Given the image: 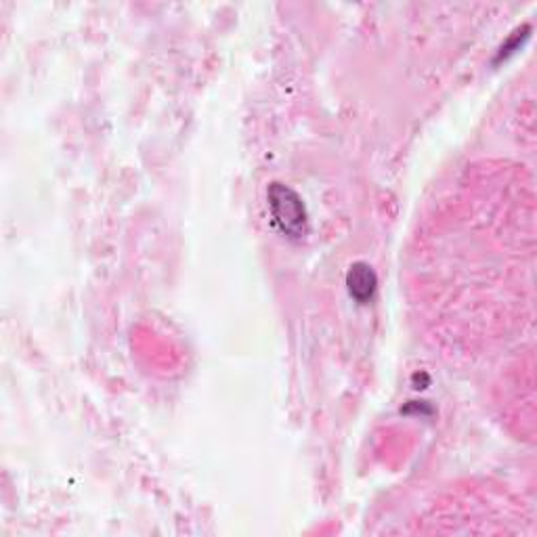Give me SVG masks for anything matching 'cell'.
I'll use <instances>...</instances> for the list:
<instances>
[{
  "instance_id": "6da1fadb",
  "label": "cell",
  "mask_w": 537,
  "mask_h": 537,
  "mask_svg": "<svg viewBox=\"0 0 537 537\" xmlns=\"http://www.w3.org/2000/svg\"><path fill=\"white\" fill-rule=\"evenodd\" d=\"M273 223L288 238H303L307 233V210L298 193L282 183H271L267 191Z\"/></svg>"
},
{
  "instance_id": "7a4b0ae2",
  "label": "cell",
  "mask_w": 537,
  "mask_h": 537,
  "mask_svg": "<svg viewBox=\"0 0 537 537\" xmlns=\"http://www.w3.org/2000/svg\"><path fill=\"white\" fill-rule=\"evenodd\" d=\"M347 286L357 303H368L376 292L378 277L368 263H355L347 273Z\"/></svg>"
}]
</instances>
